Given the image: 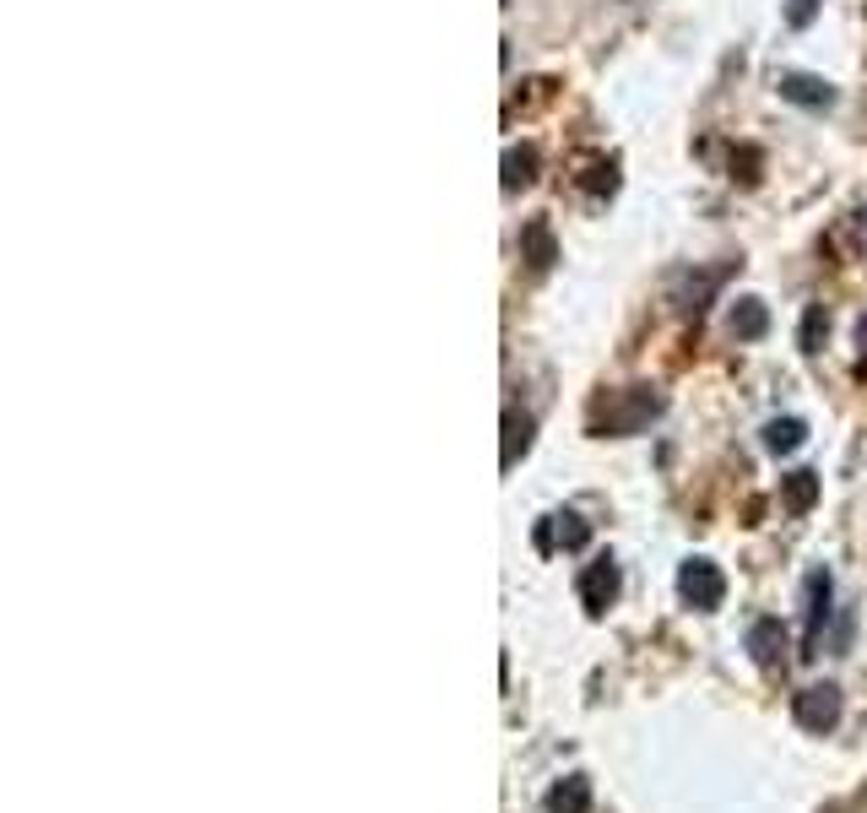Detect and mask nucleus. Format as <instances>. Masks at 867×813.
I'll return each mask as SVG.
<instances>
[{
    "mask_svg": "<svg viewBox=\"0 0 867 813\" xmlns=\"http://www.w3.org/2000/svg\"><path fill=\"white\" fill-rule=\"evenodd\" d=\"M678 591H684V602H694V608H722L726 581L711 559H689L684 575H678Z\"/></svg>",
    "mask_w": 867,
    "mask_h": 813,
    "instance_id": "nucleus-1",
    "label": "nucleus"
},
{
    "mask_svg": "<svg viewBox=\"0 0 867 813\" xmlns=\"http://www.w3.org/2000/svg\"><path fill=\"white\" fill-rule=\"evenodd\" d=\"M775 87H781V98H786V104H803V109H830V104H835V87H830L824 76H803V71H786V76H781Z\"/></svg>",
    "mask_w": 867,
    "mask_h": 813,
    "instance_id": "nucleus-2",
    "label": "nucleus"
},
{
    "mask_svg": "<svg viewBox=\"0 0 867 813\" xmlns=\"http://www.w3.org/2000/svg\"><path fill=\"white\" fill-rule=\"evenodd\" d=\"M835 716H841V689H808V694H797V721L803 727H813V732H824V727H835Z\"/></svg>",
    "mask_w": 867,
    "mask_h": 813,
    "instance_id": "nucleus-3",
    "label": "nucleus"
},
{
    "mask_svg": "<svg viewBox=\"0 0 867 813\" xmlns=\"http://www.w3.org/2000/svg\"><path fill=\"white\" fill-rule=\"evenodd\" d=\"M580 597H585L591 613H602V608L618 597V564H613V559H596V564L585 570V581H580Z\"/></svg>",
    "mask_w": 867,
    "mask_h": 813,
    "instance_id": "nucleus-4",
    "label": "nucleus"
},
{
    "mask_svg": "<svg viewBox=\"0 0 867 813\" xmlns=\"http://www.w3.org/2000/svg\"><path fill=\"white\" fill-rule=\"evenodd\" d=\"M748 650H753V661H764V667L786 661V630H781V619H753Z\"/></svg>",
    "mask_w": 867,
    "mask_h": 813,
    "instance_id": "nucleus-5",
    "label": "nucleus"
},
{
    "mask_svg": "<svg viewBox=\"0 0 867 813\" xmlns=\"http://www.w3.org/2000/svg\"><path fill=\"white\" fill-rule=\"evenodd\" d=\"M824 619H830V575L813 570L808 575V656H819V635H824Z\"/></svg>",
    "mask_w": 867,
    "mask_h": 813,
    "instance_id": "nucleus-6",
    "label": "nucleus"
},
{
    "mask_svg": "<svg viewBox=\"0 0 867 813\" xmlns=\"http://www.w3.org/2000/svg\"><path fill=\"white\" fill-rule=\"evenodd\" d=\"M521 255L532 261V272H548V266L559 261V250H554V234H548V223H526V228H521Z\"/></svg>",
    "mask_w": 867,
    "mask_h": 813,
    "instance_id": "nucleus-7",
    "label": "nucleus"
},
{
    "mask_svg": "<svg viewBox=\"0 0 867 813\" xmlns=\"http://www.w3.org/2000/svg\"><path fill=\"white\" fill-rule=\"evenodd\" d=\"M803 440H808V429H803L797 418H775V423H764V451H775V456L797 451Z\"/></svg>",
    "mask_w": 867,
    "mask_h": 813,
    "instance_id": "nucleus-8",
    "label": "nucleus"
},
{
    "mask_svg": "<svg viewBox=\"0 0 867 813\" xmlns=\"http://www.w3.org/2000/svg\"><path fill=\"white\" fill-rule=\"evenodd\" d=\"M532 179H537V153L532 147H510L504 153V190H521Z\"/></svg>",
    "mask_w": 867,
    "mask_h": 813,
    "instance_id": "nucleus-9",
    "label": "nucleus"
},
{
    "mask_svg": "<svg viewBox=\"0 0 867 813\" xmlns=\"http://www.w3.org/2000/svg\"><path fill=\"white\" fill-rule=\"evenodd\" d=\"M764 325H770V315H764V304L759 299H737V310H732V331L737 336H764Z\"/></svg>",
    "mask_w": 867,
    "mask_h": 813,
    "instance_id": "nucleus-10",
    "label": "nucleus"
},
{
    "mask_svg": "<svg viewBox=\"0 0 867 813\" xmlns=\"http://www.w3.org/2000/svg\"><path fill=\"white\" fill-rule=\"evenodd\" d=\"M813 499H819V473H792V478H786V504H792L797 515H803Z\"/></svg>",
    "mask_w": 867,
    "mask_h": 813,
    "instance_id": "nucleus-11",
    "label": "nucleus"
},
{
    "mask_svg": "<svg viewBox=\"0 0 867 813\" xmlns=\"http://www.w3.org/2000/svg\"><path fill=\"white\" fill-rule=\"evenodd\" d=\"M585 798H591V792H585V781L570 776V787H554V792H548V813H580V809H585Z\"/></svg>",
    "mask_w": 867,
    "mask_h": 813,
    "instance_id": "nucleus-12",
    "label": "nucleus"
},
{
    "mask_svg": "<svg viewBox=\"0 0 867 813\" xmlns=\"http://www.w3.org/2000/svg\"><path fill=\"white\" fill-rule=\"evenodd\" d=\"M526 445H532V423L510 413V445H504V467H515V451H526Z\"/></svg>",
    "mask_w": 867,
    "mask_h": 813,
    "instance_id": "nucleus-13",
    "label": "nucleus"
},
{
    "mask_svg": "<svg viewBox=\"0 0 867 813\" xmlns=\"http://www.w3.org/2000/svg\"><path fill=\"white\" fill-rule=\"evenodd\" d=\"M819 331H830V315L808 310V321H803V352H819Z\"/></svg>",
    "mask_w": 867,
    "mask_h": 813,
    "instance_id": "nucleus-14",
    "label": "nucleus"
},
{
    "mask_svg": "<svg viewBox=\"0 0 867 813\" xmlns=\"http://www.w3.org/2000/svg\"><path fill=\"white\" fill-rule=\"evenodd\" d=\"M554 521H559V542H565V548H580V542H585V526H580L575 515H554Z\"/></svg>",
    "mask_w": 867,
    "mask_h": 813,
    "instance_id": "nucleus-15",
    "label": "nucleus"
},
{
    "mask_svg": "<svg viewBox=\"0 0 867 813\" xmlns=\"http://www.w3.org/2000/svg\"><path fill=\"white\" fill-rule=\"evenodd\" d=\"M813 11H819V0H792V27H808Z\"/></svg>",
    "mask_w": 867,
    "mask_h": 813,
    "instance_id": "nucleus-16",
    "label": "nucleus"
}]
</instances>
